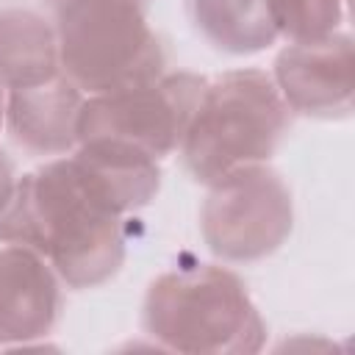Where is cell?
Instances as JSON below:
<instances>
[{
    "mask_svg": "<svg viewBox=\"0 0 355 355\" xmlns=\"http://www.w3.org/2000/svg\"><path fill=\"white\" fill-rule=\"evenodd\" d=\"M0 241L39 252L69 288L111 280L125 261V227L78 161L55 158L17 180L0 214Z\"/></svg>",
    "mask_w": 355,
    "mask_h": 355,
    "instance_id": "6da1fadb",
    "label": "cell"
},
{
    "mask_svg": "<svg viewBox=\"0 0 355 355\" xmlns=\"http://www.w3.org/2000/svg\"><path fill=\"white\" fill-rule=\"evenodd\" d=\"M141 322L155 344L189 355H247L266 341L244 280L216 263L158 275L147 288Z\"/></svg>",
    "mask_w": 355,
    "mask_h": 355,
    "instance_id": "7a4b0ae2",
    "label": "cell"
},
{
    "mask_svg": "<svg viewBox=\"0 0 355 355\" xmlns=\"http://www.w3.org/2000/svg\"><path fill=\"white\" fill-rule=\"evenodd\" d=\"M288 128V105L283 103L272 75L263 69H230L205 83L200 105L180 141L183 161L197 183L266 164Z\"/></svg>",
    "mask_w": 355,
    "mask_h": 355,
    "instance_id": "3957f363",
    "label": "cell"
},
{
    "mask_svg": "<svg viewBox=\"0 0 355 355\" xmlns=\"http://www.w3.org/2000/svg\"><path fill=\"white\" fill-rule=\"evenodd\" d=\"M58 69L86 94L141 86L164 75L166 55L141 0H53Z\"/></svg>",
    "mask_w": 355,
    "mask_h": 355,
    "instance_id": "277c9868",
    "label": "cell"
},
{
    "mask_svg": "<svg viewBox=\"0 0 355 355\" xmlns=\"http://www.w3.org/2000/svg\"><path fill=\"white\" fill-rule=\"evenodd\" d=\"M208 250L230 263L277 252L294 230V200L286 180L266 164L241 166L208 186L200 214Z\"/></svg>",
    "mask_w": 355,
    "mask_h": 355,
    "instance_id": "5b68a950",
    "label": "cell"
},
{
    "mask_svg": "<svg viewBox=\"0 0 355 355\" xmlns=\"http://www.w3.org/2000/svg\"><path fill=\"white\" fill-rule=\"evenodd\" d=\"M205 83L202 75L172 72L141 86L89 94L78 116V144L119 141L161 161L180 147Z\"/></svg>",
    "mask_w": 355,
    "mask_h": 355,
    "instance_id": "8992f818",
    "label": "cell"
},
{
    "mask_svg": "<svg viewBox=\"0 0 355 355\" xmlns=\"http://www.w3.org/2000/svg\"><path fill=\"white\" fill-rule=\"evenodd\" d=\"M272 80L288 111L333 119L347 116L355 92V53L349 33L294 42L275 58Z\"/></svg>",
    "mask_w": 355,
    "mask_h": 355,
    "instance_id": "52a82bcc",
    "label": "cell"
},
{
    "mask_svg": "<svg viewBox=\"0 0 355 355\" xmlns=\"http://www.w3.org/2000/svg\"><path fill=\"white\" fill-rule=\"evenodd\" d=\"M58 311L55 269L33 250L0 241V347L44 338Z\"/></svg>",
    "mask_w": 355,
    "mask_h": 355,
    "instance_id": "ba28073f",
    "label": "cell"
},
{
    "mask_svg": "<svg viewBox=\"0 0 355 355\" xmlns=\"http://www.w3.org/2000/svg\"><path fill=\"white\" fill-rule=\"evenodd\" d=\"M83 100V92L61 72L44 83L8 89V133L28 153L64 155L78 147V116Z\"/></svg>",
    "mask_w": 355,
    "mask_h": 355,
    "instance_id": "9c48e42d",
    "label": "cell"
},
{
    "mask_svg": "<svg viewBox=\"0 0 355 355\" xmlns=\"http://www.w3.org/2000/svg\"><path fill=\"white\" fill-rule=\"evenodd\" d=\"M72 158L116 214L144 208L161 189L158 158L130 144L80 141Z\"/></svg>",
    "mask_w": 355,
    "mask_h": 355,
    "instance_id": "30bf717a",
    "label": "cell"
},
{
    "mask_svg": "<svg viewBox=\"0 0 355 355\" xmlns=\"http://www.w3.org/2000/svg\"><path fill=\"white\" fill-rule=\"evenodd\" d=\"M58 36L55 25L25 6L0 8V86L22 89L55 78Z\"/></svg>",
    "mask_w": 355,
    "mask_h": 355,
    "instance_id": "8fae6325",
    "label": "cell"
},
{
    "mask_svg": "<svg viewBox=\"0 0 355 355\" xmlns=\"http://www.w3.org/2000/svg\"><path fill=\"white\" fill-rule=\"evenodd\" d=\"M202 39L230 55H252L275 44L277 22L272 0H189Z\"/></svg>",
    "mask_w": 355,
    "mask_h": 355,
    "instance_id": "7c38bea8",
    "label": "cell"
},
{
    "mask_svg": "<svg viewBox=\"0 0 355 355\" xmlns=\"http://www.w3.org/2000/svg\"><path fill=\"white\" fill-rule=\"evenodd\" d=\"M277 33L291 42H313L338 31L344 0H272Z\"/></svg>",
    "mask_w": 355,
    "mask_h": 355,
    "instance_id": "4fadbf2b",
    "label": "cell"
},
{
    "mask_svg": "<svg viewBox=\"0 0 355 355\" xmlns=\"http://www.w3.org/2000/svg\"><path fill=\"white\" fill-rule=\"evenodd\" d=\"M14 189H17L14 164H11V158L0 150V214H3V208L8 205V200L14 197Z\"/></svg>",
    "mask_w": 355,
    "mask_h": 355,
    "instance_id": "5bb4252c",
    "label": "cell"
},
{
    "mask_svg": "<svg viewBox=\"0 0 355 355\" xmlns=\"http://www.w3.org/2000/svg\"><path fill=\"white\" fill-rule=\"evenodd\" d=\"M6 122V94H3V86H0V125Z\"/></svg>",
    "mask_w": 355,
    "mask_h": 355,
    "instance_id": "9a60e30c",
    "label": "cell"
}]
</instances>
